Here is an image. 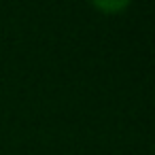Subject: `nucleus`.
<instances>
[{"mask_svg":"<svg viewBox=\"0 0 155 155\" xmlns=\"http://www.w3.org/2000/svg\"><path fill=\"white\" fill-rule=\"evenodd\" d=\"M91 2L104 13H117L130 5V0H91Z\"/></svg>","mask_w":155,"mask_h":155,"instance_id":"obj_1","label":"nucleus"}]
</instances>
